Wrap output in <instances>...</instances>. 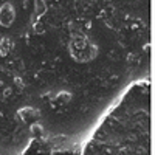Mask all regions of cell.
Listing matches in <instances>:
<instances>
[{"mask_svg": "<svg viewBox=\"0 0 155 155\" xmlns=\"http://www.w3.org/2000/svg\"><path fill=\"white\" fill-rule=\"evenodd\" d=\"M14 19V10L10 3H5L2 8H0V23L3 27H8Z\"/></svg>", "mask_w": 155, "mask_h": 155, "instance_id": "cell-1", "label": "cell"}]
</instances>
